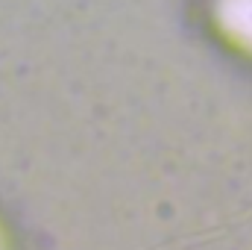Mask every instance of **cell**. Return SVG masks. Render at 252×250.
<instances>
[{
	"label": "cell",
	"instance_id": "6da1fadb",
	"mask_svg": "<svg viewBox=\"0 0 252 250\" xmlns=\"http://www.w3.org/2000/svg\"><path fill=\"white\" fill-rule=\"evenodd\" d=\"M220 21L232 39L252 47V0H220Z\"/></svg>",
	"mask_w": 252,
	"mask_h": 250
}]
</instances>
